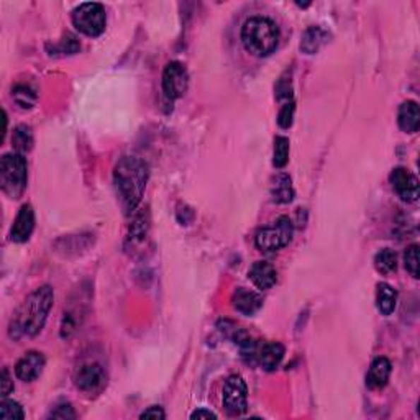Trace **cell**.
Instances as JSON below:
<instances>
[{"instance_id":"6da1fadb","label":"cell","mask_w":420,"mask_h":420,"mask_svg":"<svg viewBox=\"0 0 420 420\" xmlns=\"http://www.w3.org/2000/svg\"><path fill=\"white\" fill-rule=\"evenodd\" d=\"M148 164L138 156H125L114 169V184L121 209L126 215L133 214L143 197L148 182Z\"/></svg>"},{"instance_id":"7a4b0ae2","label":"cell","mask_w":420,"mask_h":420,"mask_svg":"<svg viewBox=\"0 0 420 420\" xmlns=\"http://www.w3.org/2000/svg\"><path fill=\"white\" fill-rule=\"evenodd\" d=\"M54 302V292L52 286H42L35 289L10 322L8 333L12 338L35 337L43 330L48 313Z\"/></svg>"},{"instance_id":"3957f363","label":"cell","mask_w":420,"mask_h":420,"mask_svg":"<svg viewBox=\"0 0 420 420\" xmlns=\"http://www.w3.org/2000/svg\"><path fill=\"white\" fill-rule=\"evenodd\" d=\"M241 43L253 56H270L280 44V28L271 18L253 17L243 25Z\"/></svg>"},{"instance_id":"277c9868","label":"cell","mask_w":420,"mask_h":420,"mask_svg":"<svg viewBox=\"0 0 420 420\" xmlns=\"http://www.w3.org/2000/svg\"><path fill=\"white\" fill-rule=\"evenodd\" d=\"M28 164L23 155L8 153L0 161V187L10 199H18L27 189Z\"/></svg>"},{"instance_id":"5b68a950","label":"cell","mask_w":420,"mask_h":420,"mask_svg":"<svg viewBox=\"0 0 420 420\" xmlns=\"http://www.w3.org/2000/svg\"><path fill=\"white\" fill-rule=\"evenodd\" d=\"M73 23L76 30H79L85 37L95 38L105 32L107 15L100 4L85 2L80 4L73 12Z\"/></svg>"},{"instance_id":"8992f818","label":"cell","mask_w":420,"mask_h":420,"mask_svg":"<svg viewBox=\"0 0 420 420\" xmlns=\"http://www.w3.org/2000/svg\"><path fill=\"white\" fill-rule=\"evenodd\" d=\"M292 235H294V224L289 217L282 215L271 225L258 232L255 243L261 251H277L289 245Z\"/></svg>"},{"instance_id":"52a82bcc","label":"cell","mask_w":420,"mask_h":420,"mask_svg":"<svg viewBox=\"0 0 420 420\" xmlns=\"http://www.w3.org/2000/svg\"><path fill=\"white\" fill-rule=\"evenodd\" d=\"M225 411L230 416H241L246 412L248 407V388L245 379L239 374L227 378L224 384V394H222Z\"/></svg>"},{"instance_id":"ba28073f","label":"cell","mask_w":420,"mask_h":420,"mask_svg":"<svg viewBox=\"0 0 420 420\" xmlns=\"http://www.w3.org/2000/svg\"><path fill=\"white\" fill-rule=\"evenodd\" d=\"M189 85V74L187 69L178 61H173L163 71V92L168 99L176 100L186 94Z\"/></svg>"},{"instance_id":"9c48e42d","label":"cell","mask_w":420,"mask_h":420,"mask_svg":"<svg viewBox=\"0 0 420 420\" xmlns=\"http://www.w3.org/2000/svg\"><path fill=\"white\" fill-rule=\"evenodd\" d=\"M389 182L404 202H416L419 199V181L409 169L401 166L392 169L389 174Z\"/></svg>"},{"instance_id":"30bf717a","label":"cell","mask_w":420,"mask_h":420,"mask_svg":"<svg viewBox=\"0 0 420 420\" xmlns=\"http://www.w3.org/2000/svg\"><path fill=\"white\" fill-rule=\"evenodd\" d=\"M74 383L83 392H97L105 384L104 368L99 363L83 364L76 371Z\"/></svg>"},{"instance_id":"8fae6325","label":"cell","mask_w":420,"mask_h":420,"mask_svg":"<svg viewBox=\"0 0 420 420\" xmlns=\"http://www.w3.org/2000/svg\"><path fill=\"white\" fill-rule=\"evenodd\" d=\"M35 230V210L30 204L20 207L17 217L10 230V239L15 243H25L30 240Z\"/></svg>"},{"instance_id":"7c38bea8","label":"cell","mask_w":420,"mask_h":420,"mask_svg":"<svg viewBox=\"0 0 420 420\" xmlns=\"http://www.w3.org/2000/svg\"><path fill=\"white\" fill-rule=\"evenodd\" d=\"M44 368V356L40 352H28L20 358L17 366H15V374L18 379L25 383H32L42 374Z\"/></svg>"},{"instance_id":"4fadbf2b","label":"cell","mask_w":420,"mask_h":420,"mask_svg":"<svg viewBox=\"0 0 420 420\" xmlns=\"http://www.w3.org/2000/svg\"><path fill=\"white\" fill-rule=\"evenodd\" d=\"M391 371H392V364L388 358L384 356L374 358L366 374V386L369 389H383L389 381Z\"/></svg>"},{"instance_id":"5bb4252c","label":"cell","mask_w":420,"mask_h":420,"mask_svg":"<svg viewBox=\"0 0 420 420\" xmlns=\"http://www.w3.org/2000/svg\"><path fill=\"white\" fill-rule=\"evenodd\" d=\"M282 358H284V347L281 343H261L256 355V364H260L266 371H272V369L280 366Z\"/></svg>"},{"instance_id":"9a60e30c","label":"cell","mask_w":420,"mask_h":420,"mask_svg":"<svg viewBox=\"0 0 420 420\" xmlns=\"http://www.w3.org/2000/svg\"><path fill=\"white\" fill-rule=\"evenodd\" d=\"M250 280L258 289L268 291L276 284L277 272L275 266L268 261H256L250 270Z\"/></svg>"},{"instance_id":"2e32d148","label":"cell","mask_w":420,"mask_h":420,"mask_svg":"<svg viewBox=\"0 0 420 420\" xmlns=\"http://www.w3.org/2000/svg\"><path fill=\"white\" fill-rule=\"evenodd\" d=\"M399 128L406 133H416L420 126V109L414 100H406L401 104L397 112Z\"/></svg>"},{"instance_id":"e0dca14e","label":"cell","mask_w":420,"mask_h":420,"mask_svg":"<svg viewBox=\"0 0 420 420\" xmlns=\"http://www.w3.org/2000/svg\"><path fill=\"white\" fill-rule=\"evenodd\" d=\"M232 302H234V307L236 311L243 313V316H255L263 306L261 297L256 292L245 289V287H240V289L235 291Z\"/></svg>"},{"instance_id":"ac0fdd59","label":"cell","mask_w":420,"mask_h":420,"mask_svg":"<svg viewBox=\"0 0 420 420\" xmlns=\"http://www.w3.org/2000/svg\"><path fill=\"white\" fill-rule=\"evenodd\" d=\"M270 192L276 204H289L294 199V187H292V181L286 173L276 174L271 179Z\"/></svg>"},{"instance_id":"d6986e66","label":"cell","mask_w":420,"mask_h":420,"mask_svg":"<svg viewBox=\"0 0 420 420\" xmlns=\"http://www.w3.org/2000/svg\"><path fill=\"white\" fill-rule=\"evenodd\" d=\"M397 306V292L386 282H379L376 289V307L383 316H391Z\"/></svg>"},{"instance_id":"ffe728a7","label":"cell","mask_w":420,"mask_h":420,"mask_svg":"<svg viewBox=\"0 0 420 420\" xmlns=\"http://www.w3.org/2000/svg\"><path fill=\"white\" fill-rule=\"evenodd\" d=\"M327 40L328 35L325 30H322L320 27H311L302 35L301 49L306 54H316L327 43Z\"/></svg>"},{"instance_id":"44dd1931","label":"cell","mask_w":420,"mask_h":420,"mask_svg":"<svg viewBox=\"0 0 420 420\" xmlns=\"http://www.w3.org/2000/svg\"><path fill=\"white\" fill-rule=\"evenodd\" d=\"M12 146L15 150V153H27V151L32 150L33 146V133L32 128L27 125H18L17 128L13 130L12 135Z\"/></svg>"},{"instance_id":"7402d4cb","label":"cell","mask_w":420,"mask_h":420,"mask_svg":"<svg viewBox=\"0 0 420 420\" xmlns=\"http://www.w3.org/2000/svg\"><path fill=\"white\" fill-rule=\"evenodd\" d=\"M374 268H376L378 272L381 275H391L397 270V256L396 253L389 248H384V250L378 251L376 256H374Z\"/></svg>"},{"instance_id":"603a6c76","label":"cell","mask_w":420,"mask_h":420,"mask_svg":"<svg viewBox=\"0 0 420 420\" xmlns=\"http://www.w3.org/2000/svg\"><path fill=\"white\" fill-rule=\"evenodd\" d=\"M289 161V140L286 136H276L275 138V153H272V166L282 169Z\"/></svg>"},{"instance_id":"cb8c5ba5","label":"cell","mask_w":420,"mask_h":420,"mask_svg":"<svg viewBox=\"0 0 420 420\" xmlns=\"http://www.w3.org/2000/svg\"><path fill=\"white\" fill-rule=\"evenodd\" d=\"M12 97L22 109H32L37 102V92L30 85L18 84L12 90Z\"/></svg>"},{"instance_id":"d4e9b609","label":"cell","mask_w":420,"mask_h":420,"mask_svg":"<svg viewBox=\"0 0 420 420\" xmlns=\"http://www.w3.org/2000/svg\"><path fill=\"white\" fill-rule=\"evenodd\" d=\"M0 419L2 420H22L25 419L23 407L12 399H4L0 404Z\"/></svg>"},{"instance_id":"484cf974","label":"cell","mask_w":420,"mask_h":420,"mask_svg":"<svg viewBox=\"0 0 420 420\" xmlns=\"http://www.w3.org/2000/svg\"><path fill=\"white\" fill-rule=\"evenodd\" d=\"M404 265L406 270L411 272L412 277H419V245L407 246L406 253H404Z\"/></svg>"},{"instance_id":"4316f807","label":"cell","mask_w":420,"mask_h":420,"mask_svg":"<svg viewBox=\"0 0 420 420\" xmlns=\"http://www.w3.org/2000/svg\"><path fill=\"white\" fill-rule=\"evenodd\" d=\"M294 112H296V104L292 102H286L282 105L281 112H280V117H277V124H280L281 128L287 130L289 126L292 125V120H294Z\"/></svg>"},{"instance_id":"83f0119b","label":"cell","mask_w":420,"mask_h":420,"mask_svg":"<svg viewBox=\"0 0 420 420\" xmlns=\"http://www.w3.org/2000/svg\"><path fill=\"white\" fill-rule=\"evenodd\" d=\"M79 48H80V44L78 40H76V37H73V35H68V38H63L59 42L58 47H54V52L63 53V54H74L79 52Z\"/></svg>"},{"instance_id":"f1b7e54d","label":"cell","mask_w":420,"mask_h":420,"mask_svg":"<svg viewBox=\"0 0 420 420\" xmlns=\"http://www.w3.org/2000/svg\"><path fill=\"white\" fill-rule=\"evenodd\" d=\"M276 92H277L276 94L277 99H280V100H282V99L289 100L291 95H292L291 79H287V78H284V76H282V78L280 79V83H277V85H276Z\"/></svg>"},{"instance_id":"f546056e","label":"cell","mask_w":420,"mask_h":420,"mask_svg":"<svg viewBox=\"0 0 420 420\" xmlns=\"http://www.w3.org/2000/svg\"><path fill=\"white\" fill-rule=\"evenodd\" d=\"M13 391V381L12 376H10V371L7 368H4L2 378H0V392H2V397H7L10 392Z\"/></svg>"},{"instance_id":"4dcf8cb0","label":"cell","mask_w":420,"mask_h":420,"mask_svg":"<svg viewBox=\"0 0 420 420\" xmlns=\"http://www.w3.org/2000/svg\"><path fill=\"white\" fill-rule=\"evenodd\" d=\"M49 417L53 419H76V414L73 411V407L69 406V404H63V406H59L54 409V411L49 414Z\"/></svg>"},{"instance_id":"1f68e13d","label":"cell","mask_w":420,"mask_h":420,"mask_svg":"<svg viewBox=\"0 0 420 420\" xmlns=\"http://www.w3.org/2000/svg\"><path fill=\"white\" fill-rule=\"evenodd\" d=\"M164 417H166V414L160 406H151L146 409V411L141 412V416H140V419H156V420L164 419Z\"/></svg>"},{"instance_id":"d6a6232c","label":"cell","mask_w":420,"mask_h":420,"mask_svg":"<svg viewBox=\"0 0 420 420\" xmlns=\"http://www.w3.org/2000/svg\"><path fill=\"white\" fill-rule=\"evenodd\" d=\"M191 419H197V420H199V419H217V414L209 411V409L200 407V409H197V411H194L191 414Z\"/></svg>"}]
</instances>
